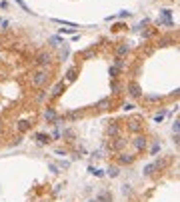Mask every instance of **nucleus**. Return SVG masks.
I'll return each mask as SVG.
<instances>
[{
  "label": "nucleus",
  "instance_id": "b1692460",
  "mask_svg": "<svg viewBox=\"0 0 180 202\" xmlns=\"http://www.w3.org/2000/svg\"><path fill=\"white\" fill-rule=\"evenodd\" d=\"M124 16H130V12H128V10H122V12H118V18H124Z\"/></svg>",
  "mask_w": 180,
  "mask_h": 202
},
{
  "label": "nucleus",
  "instance_id": "412c9836",
  "mask_svg": "<svg viewBox=\"0 0 180 202\" xmlns=\"http://www.w3.org/2000/svg\"><path fill=\"white\" fill-rule=\"evenodd\" d=\"M122 194H130V184H124L122 186Z\"/></svg>",
  "mask_w": 180,
  "mask_h": 202
},
{
  "label": "nucleus",
  "instance_id": "39448f33",
  "mask_svg": "<svg viewBox=\"0 0 180 202\" xmlns=\"http://www.w3.org/2000/svg\"><path fill=\"white\" fill-rule=\"evenodd\" d=\"M136 150H144V148H146V138H142V136H138V138H136Z\"/></svg>",
  "mask_w": 180,
  "mask_h": 202
},
{
  "label": "nucleus",
  "instance_id": "f3484780",
  "mask_svg": "<svg viewBox=\"0 0 180 202\" xmlns=\"http://www.w3.org/2000/svg\"><path fill=\"white\" fill-rule=\"evenodd\" d=\"M118 70H120L118 66H112V68H110V78H116V74H118Z\"/></svg>",
  "mask_w": 180,
  "mask_h": 202
},
{
  "label": "nucleus",
  "instance_id": "f8f14e48",
  "mask_svg": "<svg viewBox=\"0 0 180 202\" xmlns=\"http://www.w3.org/2000/svg\"><path fill=\"white\" fill-rule=\"evenodd\" d=\"M46 120H56V112H54L52 108L46 110Z\"/></svg>",
  "mask_w": 180,
  "mask_h": 202
},
{
  "label": "nucleus",
  "instance_id": "bb28decb",
  "mask_svg": "<svg viewBox=\"0 0 180 202\" xmlns=\"http://www.w3.org/2000/svg\"><path fill=\"white\" fill-rule=\"evenodd\" d=\"M172 130H174V134H178V120H174V124H172Z\"/></svg>",
  "mask_w": 180,
  "mask_h": 202
},
{
  "label": "nucleus",
  "instance_id": "9b49d317",
  "mask_svg": "<svg viewBox=\"0 0 180 202\" xmlns=\"http://www.w3.org/2000/svg\"><path fill=\"white\" fill-rule=\"evenodd\" d=\"M50 44H54V46H62L64 40H62L60 36H52V38H50Z\"/></svg>",
  "mask_w": 180,
  "mask_h": 202
},
{
  "label": "nucleus",
  "instance_id": "a211bd4d",
  "mask_svg": "<svg viewBox=\"0 0 180 202\" xmlns=\"http://www.w3.org/2000/svg\"><path fill=\"white\" fill-rule=\"evenodd\" d=\"M170 16H172V10H162V18L170 20Z\"/></svg>",
  "mask_w": 180,
  "mask_h": 202
},
{
  "label": "nucleus",
  "instance_id": "423d86ee",
  "mask_svg": "<svg viewBox=\"0 0 180 202\" xmlns=\"http://www.w3.org/2000/svg\"><path fill=\"white\" fill-rule=\"evenodd\" d=\"M36 140H38L40 144H48V142H50V136H48V134H42V132H38V134H36Z\"/></svg>",
  "mask_w": 180,
  "mask_h": 202
},
{
  "label": "nucleus",
  "instance_id": "5701e85b",
  "mask_svg": "<svg viewBox=\"0 0 180 202\" xmlns=\"http://www.w3.org/2000/svg\"><path fill=\"white\" fill-rule=\"evenodd\" d=\"M154 120H156V122H162V120H164V112H160V114H156V116H154Z\"/></svg>",
  "mask_w": 180,
  "mask_h": 202
},
{
  "label": "nucleus",
  "instance_id": "393cba45",
  "mask_svg": "<svg viewBox=\"0 0 180 202\" xmlns=\"http://www.w3.org/2000/svg\"><path fill=\"white\" fill-rule=\"evenodd\" d=\"M0 8L6 10V8H8V2H6V0H0Z\"/></svg>",
  "mask_w": 180,
  "mask_h": 202
},
{
  "label": "nucleus",
  "instance_id": "6e6552de",
  "mask_svg": "<svg viewBox=\"0 0 180 202\" xmlns=\"http://www.w3.org/2000/svg\"><path fill=\"white\" fill-rule=\"evenodd\" d=\"M74 78H76V68H70L66 72V82H74Z\"/></svg>",
  "mask_w": 180,
  "mask_h": 202
},
{
  "label": "nucleus",
  "instance_id": "c85d7f7f",
  "mask_svg": "<svg viewBox=\"0 0 180 202\" xmlns=\"http://www.w3.org/2000/svg\"><path fill=\"white\" fill-rule=\"evenodd\" d=\"M132 108H134V104H130V102H128V104H124V110H132Z\"/></svg>",
  "mask_w": 180,
  "mask_h": 202
},
{
  "label": "nucleus",
  "instance_id": "20e7f679",
  "mask_svg": "<svg viewBox=\"0 0 180 202\" xmlns=\"http://www.w3.org/2000/svg\"><path fill=\"white\" fill-rule=\"evenodd\" d=\"M164 164H166V162H164V160H160V162H152V164H148V166L144 168V174H152L154 170H158V168H162Z\"/></svg>",
  "mask_w": 180,
  "mask_h": 202
},
{
  "label": "nucleus",
  "instance_id": "1a4fd4ad",
  "mask_svg": "<svg viewBox=\"0 0 180 202\" xmlns=\"http://www.w3.org/2000/svg\"><path fill=\"white\" fill-rule=\"evenodd\" d=\"M88 172L92 174V176H96V178H102V176H104V172H102V170H98V168H92V166L88 168Z\"/></svg>",
  "mask_w": 180,
  "mask_h": 202
},
{
  "label": "nucleus",
  "instance_id": "c756f323",
  "mask_svg": "<svg viewBox=\"0 0 180 202\" xmlns=\"http://www.w3.org/2000/svg\"><path fill=\"white\" fill-rule=\"evenodd\" d=\"M90 202H98V200H90Z\"/></svg>",
  "mask_w": 180,
  "mask_h": 202
},
{
  "label": "nucleus",
  "instance_id": "a878e982",
  "mask_svg": "<svg viewBox=\"0 0 180 202\" xmlns=\"http://www.w3.org/2000/svg\"><path fill=\"white\" fill-rule=\"evenodd\" d=\"M110 134H112V136L118 134V126H110Z\"/></svg>",
  "mask_w": 180,
  "mask_h": 202
},
{
  "label": "nucleus",
  "instance_id": "dca6fc26",
  "mask_svg": "<svg viewBox=\"0 0 180 202\" xmlns=\"http://www.w3.org/2000/svg\"><path fill=\"white\" fill-rule=\"evenodd\" d=\"M60 34H76L74 28H60Z\"/></svg>",
  "mask_w": 180,
  "mask_h": 202
},
{
  "label": "nucleus",
  "instance_id": "6ab92c4d",
  "mask_svg": "<svg viewBox=\"0 0 180 202\" xmlns=\"http://www.w3.org/2000/svg\"><path fill=\"white\" fill-rule=\"evenodd\" d=\"M128 52V46H120L118 48V56H122V54H126Z\"/></svg>",
  "mask_w": 180,
  "mask_h": 202
},
{
  "label": "nucleus",
  "instance_id": "f257e3e1",
  "mask_svg": "<svg viewBox=\"0 0 180 202\" xmlns=\"http://www.w3.org/2000/svg\"><path fill=\"white\" fill-rule=\"evenodd\" d=\"M48 76H50V72H48L46 68H40V70H36V72L32 74L30 82H32V86H34V88H40V86H44V84H46Z\"/></svg>",
  "mask_w": 180,
  "mask_h": 202
},
{
  "label": "nucleus",
  "instance_id": "9d476101",
  "mask_svg": "<svg viewBox=\"0 0 180 202\" xmlns=\"http://www.w3.org/2000/svg\"><path fill=\"white\" fill-rule=\"evenodd\" d=\"M118 174H120V172H118L116 166H110V168H108V176H110V178H116Z\"/></svg>",
  "mask_w": 180,
  "mask_h": 202
},
{
  "label": "nucleus",
  "instance_id": "ddd939ff",
  "mask_svg": "<svg viewBox=\"0 0 180 202\" xmlns=\"http://www.w3.org/2000/svg\"><path fill=\"white\" fill-rule=\"evenodd\" d=\"M68 54H70V52H68V46H62V52H60V58H62V60H66V58H68Z\"/></svg>",
  "mask_w": 180,
  "mask_h": 202
},
{
  "label": "nucleus",
  "instance_id": "7ed1b4c3",
  "mask_svg": "<svg viewBox=\"0 0 180 202\" xmlns=\"http://www.w3.org/2000/svg\"><path fill=\"white\" fill-rule=\"evenodd\" d=\"M128 94H130L132 98H138V96H142V90H140V86H138L136 82H130V84H128Z\"/></svg>",
  "mask_w": 180,
  "mask_h": 202
},
{
  "label": "nucleus",
  "instance_id": "f03ea898",
  "mask_svg": "<svg viewBox=\"0 0 180 202\" xmlns=\"http://www.w3.org/2000/svg\"><path fill=\"white\" fill-rule=\"evenodd\" d=\"M38 66H46V64H50L52 62V54L50 52H40L38 56H36V60H34Z\"/></svg>",
  "mask_w": 180,
  "mask_h": 202
},
{
  "label": "nucleus",
  "instance_id": "cd10ccee",
  "mask_svg": "<svg viewBox=\"0 0 180 202\" xmlns=\"http://www.w3.org/2000/svg\"><path fill=\"white\" fill-rule=\"evenodd\" d=\"M100 108H104V106H108V100H100V104H98Z\"/></svg>",
  "mask_w": 180,
  "mask_h": 202
},
{
  "label": "nucleus",
  "instance_id": "0eeeda50",
  "mask_svg": "<svg viewBox=\"0 0 180 202\" xmlns=\"http://www.w3.org/2000/svg\"><path fill=\"white\" fill-rule=\"evenodd\" d=\"M96 200H98V202H112V196H110V192H102Z\"/></svg>",
  "mask_w": 180,
  "mask_h": 202
},
{
  "label": "nucleus",
  "instance_id": "aec40b11",
  "mask_svg": "<svg viewBox=\"0 0 180 202\" xmlns=\"http://www.w3.org/2000/svg\"><path fill=\"white\" fill-rule=\"evenodd\" d=\"M158 150H160V144H158V142H156V144H154V146H152V150H150V154H152V156H154V154H156V152H158Z\"/></svg>",
  "mask_w": 180,
  "mask_h": 202
},
{
  "label": "nucleus",
  "instance_id": "2eb2a0df",
  "mask_svg": "<svg viewBox=\"0 0 180 202\" xmlns=\"http://www.w3.org/2000/svg\"><path fill=\"white\" fill-rule=\"evenodd\" d=\"M120 162H122V164H130V162H132V156L124 154V156H120Z\"/></svg>",
  "mask_w": 180,
  "mask_h": 202
},
{
  "label": "nucleus",
  "instance_id": "4be33fe9",
  "mask_svg": "<svg viewBox=\"0 0 180 202\" xmlns=\"http://www.w3.org/2000/svg\"><path fill=\"white\" fill-rule=\"evenodd\" d=\"M18 128H20V130H26V128H28V122H26V120H22L20 124H18Z\"/></svg>",
  "mask_w": 180,
  "mask_h": 202
},
{
  "label": "nucleus",
  "instance_id": "4468645a",
  "mask_svg": "<svg viewBox=\"0 0 180 202\" xmlns=\"http://www.w3.org/2000/svg\"><path fill=\"white\" fill-rule=\"evenodd\" d=\"M60 90H62V82H58V84L54 86V90H52V96H58V94H60Z\"/></svg>",
  "mask_w": 180,
  "mask_h": 202
}]
</instances>
